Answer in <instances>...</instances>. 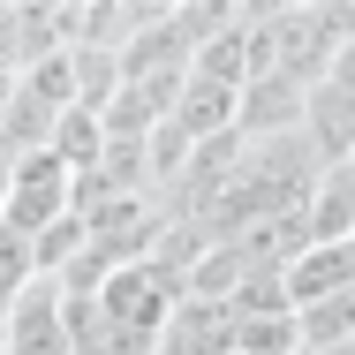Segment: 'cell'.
<instances>
[{
	"label": "cell",
	"instance_id": "1",
	"mask_svg": "<svg viewBox=\"0 0 355 355\" xmlns=\"http://www.w3.org/2000/svg\"><path fill=\"white\" fill-rule=\"evenodd\" d=\"M69 212H76V174L53 159V151H15L0 219H8L15 234H46L53 219H69Z\"/></svg>",
	"mask_w": 355,
	"mask_h": 355
},
{
	"label": "cell",
	"instance_id": "2",
	"mask_svg": "<svg viewBox=\"0 0 355 355\" xmlns=\"http://www.w3.org/2000/svg\"><path fill=\"white\" fill-rule=\"evenodd\" d=\"M0 355H76L69 348V310H61V287L31 280L15 302H8V340Z\"/></svg>",
	"mask_w": 355,
	"mask_h": 355
},
{
	"label": "cell",
	"instance_id": "3",
	"mask_svg": "<svg viewBox=\"0 0 355 355\" xmlns=\"http://www.w3.org/2000/svg\"><path fill=\"white\" fill-rule=\"evenodd\" d=\"M348 265H355V250L348 242H302L295 257H280L272 265V280H280V302L287 310H302V302H325V295H348Z\"/></svg>",
	"mask_w": 355,
	"mask_h": 355
},
{
	"label": "cell",
	"instance_id": "4",
	"mask_svg": "<svg viewBox=\"0 0 355 355\" xmlns=\"http://www.w3.org/2000/svg\"><path fill=\"white\" fill-rule=\"evenodd\" d=\"M31 280H38V265H31V234H15V227L0 219V302H15Z\"/></svg>",
	"mask_w": 355,
	"mask_h": 355
},
{
	"label": "cell",
	"instance_id": "5",
	"mask_svg": "<svg viewBox=\"0 0 355 355\" xmlns=\"http://www.w3.org/2000/svg\"><path fill=\"white\" fill-rule=\"evenodd\" d=\"M8 174H15V151H8V137H0V197H8Z\"/></svg>",
	"mask_w": 355,
	"mask_h": 355
},
{
	"label": "cell",
	"instance_id": "6",
	"mask_svg": "<svg viewBox=\"0 0 355 355\" xmlns=\"http://www.w3.org/2000/svg\"><path fill=\"white\" fill-rule=\"evenodd\" d=\"M0 340H8V302H0Z\"/></svg>",
	"mask_w": 355,
	"mask_h": 355
}]
</instances>
